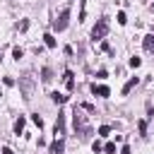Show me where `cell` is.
I'll list each match as a JSON object with an SVG mask.
<instances>
[{
  "label": "cell",
  "instance_id": "6da1fadb",
  "mask_svg": "<svg viewBox=\"0 0 154 154\" xmlns=\"http://www.w3.org/2000/svg\"><path fill=\"white\" fill-rule=\"evenodd\" d=\"M106 34H108V22H106V19H99V22L94 24V29H91V38H94V41H103Z\"/></svg>",
  "mask_w": 154,
  "mask_h": 154
},
{
  "label": "cell",
  "instance_id": "7a4b0ae2",
  "mask_svg": "<svg viewBox=\"0 0 154 154\" xmlns=\"http://www.w3.org/2000/svg\"><path fill=\"white\" fill-rule=\"evenodd\" d=\"M67 19H70V10H63V12H60V17L55 19L53 29H55V31H63V29L67 26Z\"/></svg>",
  "mask_w": 154,
  "mask_h": 154
},
{
  "label": "cell",
  "instance_id": "3957f363",
  "mask_svg": "<svg viewBox=\"0 0 154 154\" xmlns=\"http://www.w3.org/2000/svg\"><path fill=\"white\" fill-rule=\"evenodd\" d=\"M91 94H94V96L106 99V96H111V89H108V87H103V84H91Z\"/></svg>",
  "mask_w": 154,
  "mask_h": 154
},
{
  "label": "cell",
  "instance_id": "277c9868",
  "mask_svg": "<svg viewBox=\"0 0 154 154\" xmlns=\"http://www.w3.org/2000/svg\"><path fill=\"white\" fill-rule=\"evenodd\" d=\"M65 116H67V113H60L58 120H55V140L65 135Z\"/></svg>",
  "mask_w": 154,
  "mask_h": 154
},
{
  "label": "cell",
  "instance_id": "5b68a950",
  "mask_svg": "<svg viewBox=\"0 0 154 154\" xmlns=\"http://www.w3.org/2000/svg\"><path fill=\"white\" fill-rule=\"evenodd\" d=\"M63 149H65V142H63V137H58V140L51 144V154H63Z\"/></svg>",
  "mask_w": 154,
  "mask_h": 154
},
{
  "label": "cell",
  "instance_id": "8992f818",
  "mask_svg": "<svg viewBox=\"0 0 154 154\" xmlns=\"http://www.w3.org/2000/svg\"><path fill=\"white\" fill-rule=\"evenodd\" d=\"M142 43H144V51L147 53H154V34H147Z\"/></svg>",
  "mask_w": 154,
  "mask_h": 154
},
{
  "label": "cell",
  "instance_id": "52a82bcc",
  "mask_svg": "<svg viewBox=\"0 0 154 154\" xmlns=\"http://www.w3.org/2000/svg\"><path fill=\"white\" fill-rule=\"evenodd\" d=\"M43 43H46L48 48H55V46H58V41H55L53 34H43Z\"/></svg>",
  "mask_w": 154,
  "mask_h": 154
},
{
  "label": "cell",
  "instance_id": "ba28073f",
  "mask_svg": "<svg viewBox=\"0 0 154 154\" xmlns=\"http://www.w3.org/2000/svg\"><path fill=\"white\" fill-rule=\"evenodd\" d=\"M135 84H137V77H132V79H128V82H125V87H123V96H125V94H130V89H132Z\"/></svg>",
  "mask_w": 154,
  "mask_h": 154
},
{
  "label": "cell",
  "instance_id": "9c48e42d",
  "mask_svg": "<svg viewBox=\"0 0 154 154\" xmlns=\"http://www.w3.org/2000/svg\"><path fill=\"white\" fill-rule=\"evenodd\" d=\"M51 99H53L55 103H65V101H67V96H65V94H60V91H53V94H51Z\"/></svg>",
  "mask_w": 154,
  "mask_h": 154
},
{
  "label": "cell",
  "instance_id": "30bf717a",
  "mask_svg": "<svg viewBox=\"0 0 154 154\" xmlns=\"http://www.w3.org/2000/svg\"><path fill=\"white\" fill-rule=\"evenodd\" d=\"M65 84H67V89H70V91L75 89V79H72V72H70V70L65 72Z\"/></svg>",
  "mask_w": 154,
  "mask_h": 154
},
{
  "label": "cell",
  "instance_id": "8fae6325",
  "mask_svg": "<svg viewBox=\"0 0 154 154\" xmlns=\"http://www.w3.org/2000/svg\"><path fill=\"white\" fill-rule=\"evenodd\" d=\"M22 130H24V118H19V120L14 123V132H17V135H22Z\"/></svg>",
  "mask_w": 154,
  "mask_h": 154
},
{
  "label": "cell",
  "instance_id": "7c38bea8",
  "mask_svg": "<svg viewBox=\"0 0 154 154\" xmlns=\"http://www.w3.org/2000/svg\"><path fill=\"white\" fill-rule=\"evenodd\" d=\"M140 65H142V60H140L137 55H132V58H130V67H140Z\"/></svg>",
  "mask_w": 154,
  "mask_h": 154
},
{
  "label": "cell",
  "instance_id": "4fadbf2b",
  "mask_svg": "<svg viewBox=\"0 0 154 154\" xmlns=\"http://www.w3.org/2000/svg\"><path fill=\"white\" fill-rule=\"evenodd\" d=\"M31 120H34V123L38 125V130L43 128V120H41V116H38V113H34V116H31Z\"/></svg>",
  "mask_w": 154,
  "mask_h": 154
},
{
  "label": "cell",
  "instance_id": "5bb4252c",
  "mask_svg": "<svg viewBox=\"0 0 154 154\" xmlns=\"http://www.w3.org/2000/svg\"><path fill=\"white\" fill-rule=\"evenodd\" d=\"M108 132H111L108 125H101V128H99V135H101V137H108Z\"/></svg>",
  "mask_w": 154,
  "mask_h": 154
},
{
  "label": "cell",
  "instance_id": "9a60e30c",
  "mask_svg": "<svg viewBox=\"0 0 154 154\" xmlns=\"http://www.w3.org/2000/svg\"><path fill=\"white\" fill-rule=\"evenodd\" d=\"M103 152H106V154H116V144H113V142H108V144L103 147Z\"/></svg>",
  "mask_w": 154,
  "mask_h": 154
},
{
  "label": "cell",
  "instance_id": "2e32d148",
  "mask_svg": "<svg viewBox=\"0 0 154 154\" xmlns=\"http://www.w3.org/2000/svg\"><path fill=\"white\" fill-rule=\"evenodd\" d=\"M22 55H24V51H22V48H14V51H12V58H14V60H19Z\"/></svg>",
  "mask_w": 154,
  "mask_h": 154
},
{
  "label": "cell",
  "instance_id": "e0dca14e",
  "mask_svg": "<svg viewBox=\"0 0 154 154\" xmlns=\"http://www.w3.org/2000/svg\"><path fill=\"white\" fill-rule=\"evenodd\" d=\"M137 128H140V132H142V135H147V123H144V120H140V123H137Z\"/></svg>",
  "mask_w": 154,
  "mask_h": 154
},
{
  "label": "cell",
  "instance_id": "ac0fdd59",
  "mask_svg": "<svg viewBox=\"0 0 154 154\" xmlns=\"http://www.w3.org/2000/svg\"><path fill=\"white\" fill-rule=\"evenodd\" d=\"M128 22V17H125V12H118V24H125Z\"/></svg>",
  "mask_w": 154,
  "mask_h": 154
},
{
  "label": "cell",
  "instance_id": "d6986e66",
  "mask_svg": "<svg viewBox=\"0 0 154 154\" xmlns=\"http://www.w3.org/2000/svg\"><path fill=\"white\" fill-rule=\"evenodd\" d=\"M106 75H108L106 70H99V72H96V77H99V79H106Z\"/></svg>",
  "mask_w": 154,
  "mask_h": 154
},
{
  "label": "cell",
  "instance_id": "ffe728a7",
  "mask_svg": "<svg viewBox=\"0 0 154 154\" xmlns=\"http://www.w3.org/2000/svg\"><path fill=\"white\" fill-rule=\"evenodd\" d=\"M0 154H14V152H12L10 147H2V149H0Z\"/></svg>",
  "mask_w": 154,
  "mask_h": 154
},
{
  "label": "cell",
  "instance_id": "44dd1931",
  "mask_svg": "<svg viewBox=\"0 0 154 154\" xmlns=\"http://www.w3.org/2000/svg\"><path fill=\"white\" fill-rule=\"evenodd\" d=\"M0 60H2V51H0Z\"/></svg>",
  "mask_w": 154,
  "mask_h": 154
}]
</instances>
